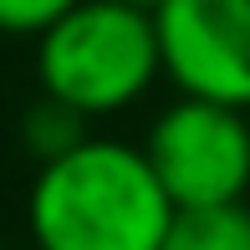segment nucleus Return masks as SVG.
I'll list each match as a JSON object with an SVG mask.
<instances>
[{
	"mask_svg": "<svg viewBox=\"0 0 250 250\" xmlns=\"http://www.w3.org/2000/svg\"><path fill=\"white\" fill-rule=\"evenodd\" d=\"M174 214L148 153L118 138H82L36 164L26 199L36 250H164Z\"/></svg>",
	"mask_w": 250,
	"mask_h": 250,
	"instance_id": "obj_1",
	"label": "nucleus"
},
{
	"mask_svg": "<svg viewBox=\"0 0 250 250\" xmlns=\"http://www.w3.org/2000/svg\"><path fill=\"white\" fill-rule=\"evenodd\" d=\"M164 77V41L153 10L123 0H77L62 21L36 36L41 92L77 107L82 118L133 107Z\"/></svg>",
	"mask_w": 250,
	"mask_h": 250,
	"instance_id": "obj_2",
	"label": "nucleus"
},
{
	"mask_svg": "<svg viewBox=\"0 0 250 250\" xmlns=\"http://www.w3.org/2000/svg\"><path fill=\"white\" fill-rule=\"evenodd\" d=\"M143 153L158 184L168 189L174 209L230 204L245 199L250 189V123L245 107H230V102L179 92L153 118Z\"/></svg>",
	"mask_w": 250,
	"mask_h": 250,
	"instance_id": "obj_3",
	"label": "nucleus"
},
{
	"mask_svg": "<svg viewBox=\"0 0 250 250\" xmlns=\"http://www.w3.org/2000/svg\"><path fill=\"white\" fill-rule=\"evenodd\" d=\"M153 21L179 92L250 112V0H164Z\"/></svg>",
	"mask_w": 250,
	"mask_h": 250,
	"instance_id": "obj_4",
	"label": "nucleus"
},
{
	"mask_svg": "<svg viewBox=\"0 0 250 250\" xmlns=\"http://www.w3.org/2000/svg\"><path fill=\"white\" fill-rule=\"evenodd\" d=\"M164 250H250V204H204V209H179L168 225Z\"/></svg>",
	"mask_w": 250,
	"mask_h": 250,
	"instance_id": "obj_5",
	"label": "nucleus"
},
{
	"mask_svg": "<svg viewBox=\"0 0 250 250\" xmlns=\"http://www.w3.org/2000/svg\"><path fill=\"white\" fill-rule=\"evenodd\" d=\"M87 123L92 118H82L77 107H66V102H56V97L41 92L36 102H31L26 123H21V138H26V148H31L36 164H51V158H62L66 148H77L82 138H92Z\"/></svg>",
	"mask_w": 250,
	"mask_h": 250,
	"instance_id": "obj_6",
	"label": "nucleus"
},
{
	"mask_svg": "<svg viewBox=\"0 0 250 250\" xmlns=\"http://www.w3.org/2000/svg\"><path fill=\"white\" fill-rule=\"evenodd\" d=\"M77 0H0V31L5 36H41Z\"/></svg>",
	"mask_w": 250,
	"mask_h": 250,
	"instance_id": "obj_7",
	"label": "nucleus"
},
{
	"mask_svg": "<svg viewBox=\"0 0 250 250\" xmlns=\"http://www.w3.org/2000/svg\"><path fill=\"white\" fill-rule=\"evenodd\" d=\"M123 5H138V10H158L164 0H123Z\"/></svg>",
	"mask_w": 250,
	"mask_h": 250,
	"instance_id": "obj_8",
	"label": "nucleus"
}]
</instances>
